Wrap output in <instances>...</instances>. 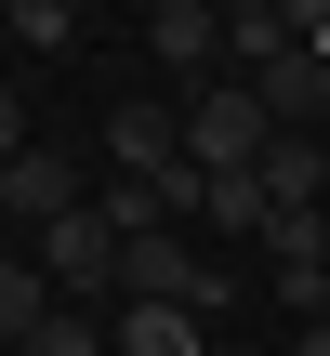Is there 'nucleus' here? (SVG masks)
Listing matches in <instances>:
<instances>
[{"label":"nucleus","mask_w":330,"mask_h":356,"mask_svg":"<svg viewBox=\"0 0 330 356\" xmlns=\"http://www.w3.org/2000/svg\"><path fill=\"white\" fill-rule=\"evenodd\" d=\"M119 251H132V238H119L106 211H66L53 238H26V264L53 277V304H93V317H119Z\"/></svg>","instance_id":"nucleus-1"},{"label":"nucleus","mask_w":330,"mask_h":356,"mask_svg":"<svg viewBox=\"0 0 330 356\" xmlns=\"http://www.w3.org/2000/svg\"><path fill=\"white\" fill-rule=\"evenodd\" d=\"M265 145H278V119H265V92H251V79L185 92V159H198V172H265Z\"/></svg>","instance_id":"nucleus-2"},{"label":"nucleus","mask_w":330,"mask_h":356,"mask_svg":"<svg viewBox=\"0 0 330 356\" xmlns=\"http://www.w3.org/2000/svg\"><path fill=\"white\" fill-rule=\"evenodd\" d=\"M0 251H13V211H0Z\"/></svg>","instance_id":"nucleus-17"},{"label":"nucleus","mask_w":330,"mask_h":356,"mask_svg":"<svg viewBox=\"0 0 330 356\" xmlns=\"http://www.w3.org/2000/svg\"><path fill=\"white\" fill-rule=\"evenodd\" d=\"M146 66H172L185 92L238 79V66H225V13H198V0H159V13H146Z\"/></svg>","instance_id":"nucleus-5"},{"label":"nucleus","mask_w":330,"mask_h":356,"mask_svg":"<svg viewBox=\"0 0 330 356\" xmlns=\"http://www.w3.org/2000/svg\"><path fill=\"white\" fill-rule=\"evenodd\" d=\"M26 356H106V317H93V304H53V330H40Z\"/></svg>","instance_id":"nucleus-14"},{"label":"nucleus","mask_w":330,"mask_h":356,"mask_svg":"<svg viewBox=\"0 0 330 356\" xmlns=\"http://www.w3.org/2000/svg\"><path fill=\"white\" fill-rule=\"evenodd\" d=\"M13 159H26V106L0 92V172H13Z\"/></svg>","instance_id":"nucleus-15"},{"label":"nucleus","mask_w":330,"mask_h":356,"mask_svg":"<svg viewBox=\"0 0 330 356\" xmlns=\"http://www.w3.org/2000/svg\"><path fill=\"white\" fill-rule=\"evenodd\" d=\"M251 185H265V211H317V185H330V145H317V132H278Z\"/></svg>","instance_id":"nucleus-9"},{"label":"nucleus","mask_w":330,"mask_h":356,"mask_svg":"<svg viewBox=\"0 0 330 356\" xmlns=\"http://www.w3.org/2000/svg\"><path fill=\"white\" fill-rule=\"evenodd\" d=\"M198 211H212V238H265V225H278L251 172H212V198H198Z\"/></svg>","instance_id":"nucleus-13"},{"label":"nucleus","mask_w":330,"mask_h":356,"mask_svg":"<svg viewBox=\"0 0 330 356\" xmlns=\"http://www.w3.org/2000/svg\"><path fill=\"white\" fill-rule=\"evenodd\" d=\"M265 291L291 317H330V211H278L265 225Z\"/></svg>","instance_id":"nucleus-3"},{"label":"nucleus","mask_w":330,"mask_h":356,"mask_svg":"<svg viewBox=\"0 0 330 356\" xmlns=\"http://www.w3.org/2000/svg\"><path fill=\"white\" fill-rule=\"evenodd\" d=\"M278 53H291V0H225V66H238V79H265Z\"/></svg>","instance_id":"nucleus-10"},{"label":"nucleus","mask_w":330,"mask_h":356,"mask_svg":"<svg viewBox=\"0 0 330 356\" xmlns=\"http://www.w3.org/2000/svg\"><path fill=\"white\" fill-rule=\"evenodd\" d=\"M251 92H265V119H278V132H330V53H317V40H291Z\"/></svg>","instance_id":"nucleus-7"},{"label":"nucleus","mask_w":330,"mask_h":356,"mask_svg":"<svg viewBox=\"0 0 330 356\" xmlns=\"http://www.w3.org/2000/svg\"><path fill=\"white\" fill-rule=\"evenodd\" d=\"M291 356H330V317H304V330H291Z\"/></svg>","instance_id":"nucleus-16"},{"label":"nucleus","mask_w":330,"mask_h":356,"mask_svg":"<svg viewBox=\"0 0 330 356\" xmlns=\"http://www.w3.org/2000/svg\"><path fill=\"white\" fill-rule=\"evenodd\" d=\"M40 330H53V277H40L26 251H0V356H26Z\"/></svg>","instance_id":"nucleus-11"},{"label":"nucleus","mask_w":330,"mask_h":356,"mask_svg":"<svg viewBox=\"0 0 330 356\" xmlns=\"http://www.w3.org/2000/svg\"><path fill=\"white\" fill-rule=\"evenodd\" d=\"M106 172H132V185L185 172V106H146V92H119V106H106Z\"/></svg>","instance_id":"nucleus-6"},{"label":"nucleus","mask_w":330,"mask_h":356,"mask_svg":"<svg viewBox=\"0 0 330 356\" xmlns=\"http://www.w3.org/2000/svg\"><path fill=\"white\" fill-rule=\"evenodd\" d=\"M0 211H13V225H26V238H53V225H66V211H93V172H79V159H66V145H26V159H13V172H0Z\"/></svg>","instance_id":"nucleus-4"},{"label":"nucleus","mask_w":330,"mask_h":356,"mask_svg":"<svg viewBox=\"0 0 330 356\" xmlns=\"http://www.w3.org/2000/svg\"><path fill=\"white\" fill-rule=\"evenodd\" d=\"M212 356H238V343H212Z\"/></svg>","instance_id":"nucleus-18"},{"label":"nucleus","mask_w":330,"mask_h":356,"mask_svg":"<svg viewBox=\"0 0 330 356\" xmlns=\"http://www.w3.org/2000/svg\"><path fill=\"white\" fill-rule=\"evenodd\" d=\"M0 40L53 66V53H79V13H66V0H13V13H0Z\"/></svg>","instance_id":"nucleus-12"},{"label":"nucleus","mask_w":330,"mask_h":356,"mask_svg":"<svg viewBox=\"0 0 330 356\" xmlns=\"http://www.w3.org/2000/svg\"><path fill=\"white\" fill-rule=\"evenodd\" d=\"M225 330L212 317H172V304H119L106 317V356H212Z\"/></svg>","instance_id":"nucleus-8"}]
</instances>
